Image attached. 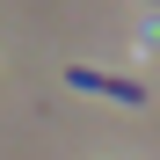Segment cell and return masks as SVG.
<instances>
[{"label": "cell", "mask_w": 160, "mask_h": 160, "mask_svg": "<svg viewBox=\"0 0 160 160\" xmlns=\"http://www.w3.org/2000/svg\"><path fill=\"white\" fill-rule=\"evenodd\" d=\"M66 80H73V88H88V95H109V102H146L138 80H117V73H95V66H73Z\"/></svg>", "instance_id": "obj_1"}]
</instances>
